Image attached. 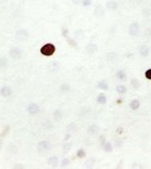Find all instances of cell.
Here are the masks:
<instances>
[{
	"mask_svg": "<svg viewBox=\"0 0 151 169\" xmlns=\"http://www.w3.org/2000/svg\"><path fill=\"white\" fill-rule=\"evenodd\" d=\"M87 135L88 136H96L98 132H99V126L96 125V123H93V125H90L87 127Z\"/></svg>",
	"mask_w": 151,
	"mask_h": 169,
	"instance_id": "9",
	"label": "cell"
},
{
	"mask_svg": "<svg viewBox=\"0 0 151 169\" xmlns=\"http://www.w3.org/2000/svg\"><path fill=\"white\" fill-rule=\"evenodd\" d=\"M116 78L120 82H125L127 80V73H125V70H123V69L117 70L116 72Z\"/></svg>",
	"mask_w": 151,
	"mask_h": 169,
	"instance_id": "15",
	"label": "cell"
},
{
	"mask_svg": "<svg viewBox=\"0 0 151 169\" xmlns=\"http://www.w3.org/2000/svg\"><path fill=\"white\" fill-rule=\"evenodd\" d=\"M9 57L14 61H18L22 57V48L21 47H12L9 51Z\"/></svg>",
	"mask_w": 151,
	"mask_h": 169,
	"instance_id": "3",
	"label": "cell"
},
{
	"mask_svg": "<svg viewBox=\"0 0 151 169\" xmlns=\"http://www.w3.org/2000/svg\"><path fill=\"white\" fill-rule=\"evenodd\" d=\"M116 91L119 94V95H123V94L127 93V86H125L124 84H119L116 86Z\"/></svg>",
	"mask_w": 151,
	"mask_h": 169,
	"instance_id": "25",
	"label": "cell"
},
{
	"mask_svg": "<svg viewBox=\"0 0 151 169\" xmlns=\"http://www.w3.org/2000/svg\"><path fill=\"white\" fill-rule=\"evenodd\" d=\"M69 164H70V159L69 158H63L61 163H60V167L61 168H65V167H68Z\"/></svg>",
	"mask_w": 151,
	"mask_h": 169,
	"instance_id": "32",
	"label": "cell"
},
{
	"mask_svg": "<svg viewBox=\"0 0 151 169\" xmlns=\"http://www.w3.org/2000/svg\"><path fill=\"white\" fill-rule=\"evenodd\" d=\"M71 147H73V143H71V142H66V141H65V143L63 144V152H64V153L69 152L70 149H71Z\"/></svg>",
	"mask_w": 151,
	"mask_h": 169,
	"instance_id": "30",
	"label": "cell"
},
{
	"mask_svg": "<svg viewBox=\"0 0 151 169\" xmlns=\"http://www.w3.org/2000/svg\"><path fill=\"white\" fill-rule=\"evenodd\" d=\"M42 127H43L44 130H47V131H50V130H53V129H54V122H53V121H50V120H46V121L43 122Z\"/></svg>",
	"mask_w": 151,
	"mask_h": 169,
	"instance_id": "20",
	"label": "cell"
},
{
	"mask_svg": "<svg viewBox=\"0 0 151 169\" xmlns=\"http://www.w3.org/2000/svg\"><path fill=\"white\" fill-rule=\"evenodd\" d=\"M96 86H97V89H99V90H108V83L106 82V79L98 80Z\"/></svg>",
	"mask_w": 151,
	"mask_h": 169,
	"instance_id": "17",
	"label": "cell"
},
{
	"mask_svg": "<svg viewBox=\"0 0 151 169\" xmlns=\"http://www.w3.org/2000/svg\"><path fill=\"white\" fill-rule=\"evenodd\" d=\"M76 157H77V158H85V157H86V152L84 151V148L77 149V152H76Z\"/></svg>",
	"mask_w": 151,
	"mask_h": 169,
	"instance_id": "31",
	"label": "cell"
},
{
	"mask_svg": "<svg viewBox=\"0 0 151 169\" xmlns=\"http://www.w3.org/2000/svg\"><path fill=\"white\" fill-rule=\"evenodd\" d=\"M97 50H98L97 44L93 43V42H88L86 44V47H85V53L88 54V56H92V54H95L96 52H97Z\"/></svg>",
	"mask_w": 151,
	"mask_h": 169,
	"instance_id": "6",
	"label": "cell"
},
{
	"mask_svg": "<svg viewBox=\"0 0 151 169\" xmlns=\"http://www.w3.org/2000/svg\"><path fill=\"white\" fill-rule=\"evenodd\" d=\"M41 53L46 57H50L55 53V46L53 43H46L41 47Z\"/></svg>",
	"mask_w": 151,
	"mask_h": 169,
	"instance_id": "1",
	"label": "cell"
},
{
	"mask_svg": "<svg viewBox=\"0 0 151 169\" xmlns=\"http://www.w3.org/2000/svg\"><path fill=\"white\" fill-rule=\"evenodd\" d=\"M105 58H106L107 62H110V63L116 62L118 59V53H116V52H108V53H106Z\"/></svg>",
	"mask_w": 151,
	"mask_h": 169,
	"instance_id": "14",
	"label": "cell"
},
{
	"mask_svg": "<svg viewBox=\"0 0 151 169\" xmlns=\"http://www.w3.org/2000/svg\"><path fill=\"white\" fill-rule=\"evenodd\" d=\"M39 111H41V107L36 103H31L27 106V112L29 115H37V114H39Z\"/></svg>",
	"mask_w": 151,
	"mask_h": 169,
	"instance_id": "8",
	"label": "cell"
},
{
	"mask_svg": "<svg viewBox=\"0 0 151 169\" xmlns=\"http://www.w3.org/2000/svg\"><path fill=\"white\" fill-rule=\"evenodd\" d=\"M93 14H95V16H97V17H102L103 15L106 14V7L101 5V4H98V5H96V7H95Z\"/></svg>",
	"mask_w": 151,
	"mask_h": 169,
	"instance_id": "10",
	"label": "cell"
},
{
	"mask_svg": "<svg viewBox=\"0 0 151 169\" xmlns=\"http://www.w3.org/2000/svg\"><path fill=\"white\" fill-rule=\"evenodd\" d=\"M0 95H1L3 97H5V99L10 97L11 95H12V89H11V86H9V85L1 86V88H0Z\"/></svg>",
	"mask_w": 151,
	"mask_h": 169,
	"instance_id": "7",
	"label": "cell"
},
{
	"mask_svg": "<svg viewBox=\"0 0 151 169\" xmlns=\"http://www.w3.org/2000/svg\"><path fill=\"white\" fill-rule=\"evenodd\" d=\"M59 90H60L61 93H68L70 90V84L68 83H63L60 86H59Z\"/></svg>",
	"mask_w": 151,
	"mask_h": 169,
	"instance_id": "29",
	"label": "cell"
},
{
	"mask_svg": "<svg viewBox=\"0 0 151 169\" xmlns=\"http://www.w3.org/2000/svg\"><path fill=\"white\" fill-rule=\"evenodd\" d=\"M76 130H77V125L75 122H70L68 126H66V132H69V133H74V132H76Z\"/></svg>",
	"mask_w": 151,
	"mask_h": 169,
	"instance_id": "24",
	"label": "cell"
},
{
	"mask_svg": "<svg viewBox=\"0 0 151 169\" xmlns=\"http://www.w3.org/2000/svg\"><path fill=\"white\" fill-rule=\"evenodd\" d=\"M70 136H71V133L66 132V133H65V136H64V141H69V140H70Z\"/></svg>",
	"mask_w": 151,
	"mask_h": 169,
	"instance_id": "38",
	"label": "cell"
},
{
	"mask_svg": "<svg viewBox=\"0 0 151 169\" xmlns=\"http://www.w3.org/2000/svg\"><path fill=\"white\" fill-rule=\"evenodd\" d=\"M7 66H9V59H7V57H0V68L4 69V68H6Z\"/></svg>",
	"mask_w": 151,
	"mask_h": 169,
	"instance_id": "27",
	"label": "cell"
},
{
	"mask_svg": "<svg viewBox=\"0 0 151 169\" xmlns=\"http://www.w3.org/2000/svg\"><path fill=\"white\" fill-rule=\"evenodd\" d=\"M7 151H9L10 153H12V154H17L18 148H17V146L15 143H9V144H7Z\"/></svg>",
	"mask_w": 151,
	"mask_h": 169,
	"instance_id": "26",
	"label": "cell"
},
{
	"mask_svg": "<svg viewBox=\"0 0 151 169\" xmlns=\"http://www.w3.org/2000/svg\"><path fill=\"white\" fill-rule=\"evenodd\" d=\"M63 119V111L60 110V109H57V110H54L53 112V121H60V120Z\"/></svg>",
	"mask_w": 151,
	"mask_h": 169,
	"instance_id": "19",
	"label": "cell"
},
{
	"mask_svg": "<svg viewBox=\"0 0 151 169\" xmlns=\"http://www.w3.org/2000/svg\"><path fill=\"white\" fill-rule=\"evenodd\" d=\"M96 103L99 104V105H105V104L107 103V96H106V94H103V93L98 94L97 97H96Z\"/></svg>",
	"mask_w": 151,
	"mask_h": 169,
	"instance_id": "18",
	"label": "cell"
},
{
	"mask_svg": "<svg viewBox=\"0 0 151 169\" xmlns=\"http://www.w3.org/2000/svg\"><path fill=\"white\" fill-rule=\"evenodd\" d=\"M139 31H140V26H139V22H131L128 27V33L130 36H136L139 35Z\"/></svg>",
	"mask_w": 151,
	"mask_h": 169,
	"instance_id": "5",
	"label": "cell"
},
{
	"mask_svg": "<svg viewBox=\"0 0 151 169\" xmlns=\"http://www.w3.org/2000/svg\"><path fill=\"white\" fill-rule=\"evenodd\" d=\"M123 132V130H122V127H119V130H118V133H122Z\"/></svg>",
	"mask_w": 151,
	"mask_h": 169,
	"instance_id": "40",
	"label": "cell"
},
{
	"mask_svg": "<svg viewBox=\"0 0 151 169\" xmlns=\"http://www.w3.org/2000/svg\"><path fill=\"white\" fill-rule=\"evenodd\" d=\"M48 69L50 72H58L59 70V63H57L55 61H50L49 64H48Z\"/></svg>",
	"mask_w": 151,
	"mask_h": 169,
	"instance_id": "21",
	"label": "cell"
},
{
	"mask_svg": "<svg viewBox=\"0 0 151 169\" xmlns=\"http://www.w3.org/2000/svg\"><path fill=\"white\" fill-rule=\"evenodd\" d=\"M28 31L26 28H18L16 30V32H15V38L17 41H20V42H25V41H27L28 38Z\"/></svg>",
	"mask_w": 151,
	"mask_h": 169,
	"instance_id": "2",
	"label": "cell"
},
{
	"mask_svg": "<svg viewBox=\"0 0 151 169\" xmlns=\"http://www.w3.org/2000/svg\"><path fill=\"white\" fill-rule=\"evenodd\" d=\"M99 142H101V144H103L106 142V136L105 135H101V136H99Z\"/></svg>",
	"mask_w": 151,
	"mask_h": 169,
	"instance_id": "37",
	"label": "cell"
},
{
	"mask_svg": "<svg viewBox=\"0 0 151 169\" xmlns=\"http://www.w3.org/2000/svg\"><path fill=\"white\" fill-rule=\"evenodd\" d=\"M138 51L141 57H149V54H150V47L147 46V44H141Z\"/></svg>",
	"mask_w": 151,
	"mask_h": 169,
	"instance_id": "11",
	"label": "cell"
},
{
	"mask_svg": "<svg viewBox=\"0 0 151 169\" xmlns=\"http://www.w3.org/2000/svg\"><path fill=\"white\" fill-rule=\"evenodd\" d=\"M91 3H92V0H82V3L81 4H82L84 6H90Z\"/></svg>",
	"mask_w": 151,
	"mask_h": 169,
	"instance_id": "36",
	"label": "cell"
},
{
	"mask_svg": "<svg viewBox=\"0 0 151 169\" xmlns=\"http://www.w3.org/2000/svg\"><path fill=\"white\" fill-rule=\"evenodd\" d=\"M145 78H146L147 80H151V68L147 69L146 72H145Z\"/></svg>",
	"mask_w": 151,
	"mask_h": 169,
	"instance_id": "35",
	"label": "cell"
},
{
	"mask_svg": "<svg viewBox=\"0 0 151 169\" xmlns=\"http://www.w3.org/2000/svg\"><path fill=\"white\" fill-rule=\"evenodd\" d=\"M47 164H48L49 167L57 168V167L59 166V158H58L57 156H52V157H49V158H48Z\"/></svg>",
	"mask_w": 151,
	"mask_h": 169,
	"instance_id": "13",
	"label": "cell"
},
{
	"mask_svg": "<svg viewBox=\"0 0 151 169\" xmlns=\"http://www.w3.org/2000/svg\"><path fill=\"white\" fill-rule=\"evenodd\" d=\"M114 144H116V148H119L123 146V141L119 140V138H116V140H114Z\"/></svg>",
	"mask_w": 151,
	"mask_h": 169,
	"instance_id": "33",
	"label": "cell"
},
{
	"mask_svg": "<svg viewBox=\"0 0 151 169\" xmlns=\"http://www.w3.org/2000/svg\"><path fill=\"white\" fill-rule=\"evenodd\" d=\"M73 4H75V5H79V4L82 3V0H71Z\"/></svg>",
	"mask_w": 151,
	"mask_h": 169,
	"instance_id": "39",
	"label": "cell"
},
{
	"mask_svg": "<svg viewBox=\"0 0 151 169\" xmlns=\"http://www.w3.org/2000/svg\"><path fill=\"white\" fill-rule=\"evenodd\" d=\"M50 148H52V144L48 141H39L37 143V151H38V153H46Z\"/></svg>",
	"mask_w": 151,
	"mask_h": 169,
	"instance_id": "4",
	"label": "cell"
},
{
	"mask_svg": "<svg viewBox=\"0 0 151 169\" xmlns=\"http://www.w3.org/2000/svg\"><path fill=\"white\" fill-rule=\"evenodd\" d=\"M106 10H109V11H116L118 9V3L116 0H108V1L106 3Z\"/></svg>",
	"mask_w": 151,
	"mask_h": 169,
	"instance_id": "12",
	"label": "cell"
},
{
	"mask_svg": "<svg viewBox=\"0 0 151 169\" xmlns=\"http://www.w3.org/2000/svg\"><path fill=\"white\" fill-rule=\"evenodd\" d=\"M95 163H96V159L93 158V157H91V158H88L86 160V163H85V168H92Z\"/></svg>",
	"mask_w": 151,
	"mask_h": 169,
	"instance_id": "28",
	"label": "cell"
},
{
	"mask_svg": "<svg viewBox=\"0 0 151 169\" xmlns=\"http://www.w3.org/2000/svg\"><path fill=\"white\" fill-rule=\"evenodd\" d=\"M129 109L133 110V111L139 110V109H140V101L138 99H133L130 103H129Z\"/></svg>",
	"mask_w": 151,
	"mask_h": 169,
	"instance_id": "16",
	"label": "cell"
},
{
	"mask_svg": "<svg viewBox=\"0 0 151 169\" xmlns=\"http://www.w3.org/2000/svg\"><path fill=\"white\" fill-rule=\"evenodd\" d=\"M102 147H103V151L107 152V153H109V152H112L113 151V144H112V142H108V141H106L105 143L102 144Z\"/></svg>",
	"mask_w": 151,
	"mask_h": 169,
	"instance_id": "22",
	"label": "cell"
},
{
	"mask_svg": "<svg viewBox=\"0 0 151 169\" xmlns=\"http://www.w3.org/2000/svg\"><path fill=\"white\" fill-rule=\"evenodd\" d=\"M130 85L135 90H139L140 86H141V83H140V80L138 79V78H133V79H130Z\"/></svg>",
	"mask_w": 151,
	"mask_h": 169,
	"instance_id": "23",
	"label": "cell"
},
{
	"mask_svg": "<svg viewBox=\"0 0 151 169\" xmlns=\"http://www.w3.org/2000/svg\"><path fill=\"white\" fill-rule=\"evenodd\" d=\"M14 168L15 169H24L26 167H25V164H22V163H16V164H14Z\"/></svg>",
	"mask_w": 151,
	"mask_h": 169,
	"instance_id": "34",
	"label": "cell"
}]
</instances>
